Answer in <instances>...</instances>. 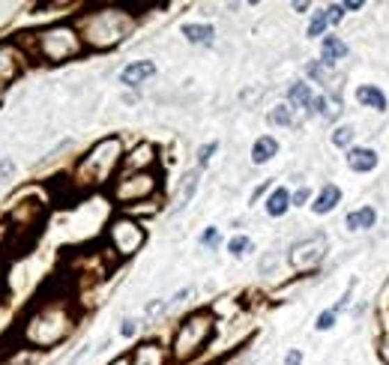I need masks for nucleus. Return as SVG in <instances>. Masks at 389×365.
Instances as JSON below:
<instances>
[{"label":"nucleus","mask_w":389,"mask_h":365,"mask_svg":"<svg viewBox=\"0 0 389 365\" xmlns=\"http://www.w3.org/2000/svg\"><path fill=\"white\" fill-rule=\"evenodd\" d=\"M216 150H219V141H209V144H204L201 150H198V165H201V168H207Z\"/></svg>","instance_id":"nucleus-30"},{"label":"nucleus","mask_w":389,"mask_h":365,"mask_svg":"<svg viewBox=\"0 0 389 365\" xmlns=\"http://www.w3.org/2000/svg\"><path fill=\"white\" fill-rule=\"evenodd\" d=\"M144 240H147V231L141 228V222H135L129 216H117V219H111V225H108V246H111V251H117L120 258L135 255V251L144 246Z\"/></svg>","instance_id":"nucleus-6"},{"label":"nucleus","mask_w":389,"mask_h":365,"mask_svg":"<svg viewBox=\"0 0 389 365\" xmlns=\"http://www.w3.org/2000/svg\"><path fill=\"white\" fill-rule=\"evenodd\" d=\"M308 201H312V192H308V186H299L291 195V207H305Z\"/></svg>","instance_id":"nucleus-31"},{"label":"nucleus","mask_w":389,"mask_h":365,"mask_svg":"<svg viewBox=\"0 0 389 365\" xmlns=\"http://www.w3.org/2000/svg\"><path fill=\"white\" fill-rule=\"evenodd\" d=\"M377 350H381V359H383V362L389 365V336H386V339L381 341V348H377Z\"/></svg>","instance_id":"nucleus-37"},{"label":"nucleus","mask_w":389,"mask_h":365,"mask_svg":"<svg viewBox=\"0 0 389 365\" xmlns=\"http://www.w3.org/2000/svg\"><path fill=\"white\" fill-rule=\"evenodd\" d=\"M344 6V13H347V9H351V13H354V9H363V3H359V0H347V3H342Z\"/></svg>","instance_id":"nucleus-40"},{"label":"nucleus","mask_w":389,"mask_h":365,"mask_svg":"<svg viewBox=\"0 0 389 365\" xmlns=\"http://www.w3.org/2000/svg\"><path fill=\"white\" fill-rule=\"evenodd\" d=\"M153 162H156V147L150 144V141H144V144H138L132 153L126 156V171L129 174H141V171L153 168Z\"/></svg>","instance_id":"nucleus-10"},{"label":"nucleus","mask_w":389,"mask_h":365,"mask_svg":"<svg viewBox=\"0 0 389 365\" xmlns=\"http://www.w3.org/2000/svg\"><path fill=\"white\" fill-rule=\"evenodd\" d=\"M75 329V311L69 300H45L24 320V341L30 348H54Z\"/></svg>","instance_id":"nucleus-1"},{"label":"nucleus","mask_w":389,"mask_h":365,"mask_svg":"<svg viewBox=\"0 0 389 365\" xmlns=\"http://www.w3.org/2000/svg\"><path fill=\"white\" fill-rule=\"evenodd\" d=\"M165 359H168V353L159 341H144L129 353V362L132 365H165Z\"/></svg>","instance_id":"nucleus-9"},{"label":"nucleus","mask_w":389,"mask_h":365,"mask_svg":"<svg viewBox=\"0 0 389 365\" xmlns=\"http://www.w3.org/2000/svg\"><path fill=\"white\" fill-rule=\"evenodd\" d=\"M338 201H342V189H338L335 182H326V186L317 192V198L312 201V212L315 216H326V212H333L338 207Z\"/></svg>","instance_id":"nucleus-13"},{"label":"nucleus","mask_w":389,"mask_h":365,"mask_svg":"<svg viewBox=\"0 0 389 365\" xmlns=\"http://www.w3.org/2000/svg\"><path fill=\"white\" fill-rule=\"evenodd\" d=\"M111 365H132V362H129V353H123V357H117Z\"/></svg>","instance_id":"nucleus-42"},{"label":"nucleus","mask_w":389,"mask_h":365,"mask_svg":"<svg viewBox=\"0 0 389 365\" xmlns=\"http://www.w3.org/2000/svg\"><path fill=\"white\" fill-rule=\"evenodd\" d=\"M201 246H207V249L219 246V228H207L204 231V234H201Z\"/></svg>","instance_id":"nucleus-33"},{"label":"nucleus","mask_w":389,"mask_h":365,"mask_svg":"<svg viewBox=\"0 0 389 365\" xmlns=\"http://www.w3.org/2000/svg\"><path fill=\"white\" fill-rule=\"evenodd\" d=\"M120 332H123V339H132L135 332H138V320L126 318V320H123V327H120Z\"/></svg>","instance_id":"nucleus-34"},{"label":"nucleus","mask_w":389,"mask_h":365,"mask_svg":"<svg viewBox=\"0 0 389 365\" xmlns=\"http://www.w3.org/2000/svg\"><path fill=\"white\" fill-rule=\"evenodd\" d=\"M153 75H156L153 60H135V63H129L123 72H120V81H123L126 87H138V84H144V81L153 78Z\"/></svg>","instance_id":"nucleus-11"},{"label":"nucleus","mask_w":389,"mask_h":365,"mask_svg":"<svg viewBox=\"0 0 389 365\" xmlns=\"http://www.w3.org/2000/svg\"><path fill=\"white\" fill-rule=\"evenodd\" d=\"M120 159H123V141L117 135H108L102 141H96V144L87 150V156L78 162L75 180L81 182V186H102V182L114 174Z\"/></svg>","instance_id":"nucleus-4"},{"label":"nucleus","mask_w":389,"mask_h":365,"mask_svg":"<svg viewBox=\"0 0 389 365\" xmlns=\"http://www.w3.org/2000/svg\"><path fill=\"white\" fill-rule=\"evenodd\" d=\"M324 13H326V22H329V24H338V22L344 18V6H342V3H333V6H326Z\"/></svg>","instance_id":"nucleus-32"},{"label":"nucleus","mask_w":389,"mask_h":365,"mask_svg":"<svg viewBox=\"0 0 389 365\" xmlns=\"http://www.w3.org/2000/svg\"><path fill=\"white\" fill-rule=\"evenodd\" d=\"M335 318H338V311H335V309H326V311H321V314H317V323H315V329H321V332L333 329V327H335Z\"/></svg>","instance_id":"nucleus-29"},{"label":"nucleus","mask_w":389,"mask_h":365,"mask_svg":"<svg viewBox=\"0 0 389 365\" xmlns=\"http://www.w3.org/2000/svg\"><path fill=\"white\" fill-rule=\"evenodd\" d=\"M3 174H13V162H9V159H3V165H0V177H3Z\"/></svg>","instance_id":"nucleus-39"},{"label":"nucleus","mask_w":389,"mask_h":365,"mask_svg":"<svg viewBox=\"0 0 389 365\" xmlns=\"http://www.w3.org/2000/svg\"><path fill=\"white\" fill-rule=\"evenodd\" d=\"M354 135H356L354 126H338V129L333 132V144H335V147H351V144H354Z\"/></svg>","instance_id":"nucleus-28"},{"label":"nucleus","mask_w":389,"mask_h":365,"mask_svg":"<svg viewBox=\"0 0 389 365\" xmlns=\"http://www.w3.org/2000/svg\"><path fill=\"white\" fill-rule=\"evenodd\" d=\"M33 39H27V33L18 36V42L30 48V54H36L45 63H66L84 52L81 33L75 24H51L39 33H30Z\"/></svg>","instance_id":"nucleus-2"},{"label":"nucleus","mask_w":389,"mask_h":365,"mask_svg":"<svg viewBox=\"0 0 389 365\" xmlns=\"http://www.w3.org/2000/svg\"><path fill=\"white\" fill-rule=\"evenodd\" d=\"M0 102H3V87H0Z\"/></svg>","instance_id":"nucleus-43"},{"label":"nucleus","mask_w":389,"mask_h":365,"mask_svg":"<svg viewBox=\"0 0 389 365\" xmlns=\"http://www.w3.org/2000/svg\"><path fill=\"white\" fill-rule=\"evenodd\" d=\"M18 75V54L9 45H0V81H13Z\"/></svg>","instance_id":"nucleus-22"},{"label":"nucleus","mask_w":389,"mask_h":365,"mask_svg":"<svg viewBox=\"0 0 389 365\" xmlns=\"http://www.w3.org/2000/svg\"><path fill=\"white\" fill-rule=\"evenodd\" d=\"M183 36L192 45H209L213 36H216V30H213V24H183Z\"/></svg>","instance_id":"nucleus-21"},{"label":"nucleus","mask_w":389,"mask_h":365,"mask_svg":"<svg viewBox=\"0 0 389 365\" xmlns=\"http://www.w3.org/2000/svg\"><path fill=\"white\" fill-rule=\"evenodd\" d=\"M356 102H359V105H365V108L381 111V114L389 108L386 93H383V90H377L374 84H363V87H359V90H356Z\"/></svg>","instance_id":"nucleus-15"},{"label":"nucleus","mask_w":389,"mask_h":365,"mask_svg":"<svg viewBox=\"0 0 389 365\" xmlns=\"http://www.w3.org/2000/svg\"><path fill=\"white\" fill-rule=\"evenodd\" d=\"M267 189H269V182H264V186H257V189H255V195H252V204H255V201H257V198H261V195H264V192H267Z\"/></svg>","instance_id":"nucleus-41"},{"label":"nucleus","mask_w":389,"mask_h":365,"mask_svg":"<svg viewBox=\"0 0 389 365\" xmlns=\"http://www.w3.org/2000/svg\"><path fill=\"white\" fill-rule=\"evenodd\" d=\"M165 309V302H150L147 306V314H156V311H162Z\"/></svg>","instance_id":"nucleus-38"},{"label":"nucleus","mask_w":389,"mask_h":365,"mask_svg":"<svg viewBox=\"0 0 389 365\" xmlns=\"http://www.w3.org/2000/svg\"><path fill=\"white\" fill-rule=\"evenodd\" d=\"M315 114H321L324 120H335L342 114V108H338V99H326V96H315V105H312Z\"/></svg>","instance_id":"nucleus-23"},{"label":"nucleus","mask_w":389,"mask_h":365,"mask_svg":"<svg viewBox=\"0 0 389 365\" xmlns=\"http://www.w3.org/2000/svg\"><path fill=\"white\" fill-rule=\"evenodd\" d=\"M305 75L329 87V72H326V63H321V60H312V63H305Z\"/></svg>","instance_id":"nucleus-26"},{"label":"nucleus","mask_w":389,"mask_h":365,"mask_svg":"<svg viewBox=\"0 0 389 365\" xmlns=\"http://www.w3.org/2000/svg\"><path fill=\"white\" fill-rule=\"evenodd\" d=\"M374 222H377L374 207H359L354 212H347L344 225H347V231H368V228H374Z\"/></svg>","instance_id":"nucleus-19"},{"label":"nucleus","mask_w":389,"mask_h":365,"mask_svg":"<svg viewBox=\"0 0 389 365\" xmlns=\"http://www.w3.org/2000/svg\"><path fill=\"white\" fill-rule=\"evenodd\" d=\"M347 168L356 171V174H368V171L377 168V153L372 147H351L347 150Z\"/></svg>","instance_id":"nucleus-12"},{"label":"nucleus","mask_w":389,"mask_h":365,"mask_svg":"<svg viewBox=\"0 0 389 365\" xmlns=\"http://www.w3.org/2000/svg\"><path fill=\"white\" fill-rule=\"evenodd\" d=\"M3 365H33V362H30V353H15V357H9Z\"/></svg>","instance_id":"nucleus-35"},{"label":"nucleus","mask_w":389,"mask_h":365,"mask_svg":"<svg viewBox=\"0 0 389 365\" xmlns=\"http://www.w3.org/2000/svg\"><path fill=\"white\" fill-rule=\"evenodd\" d=\"M342 57H347V45H344L338 36L326 33V36H324V42H321V63L333 66L335 60H342Z\"/></svg>","instance_id":"nucleus-18"},{"label":"nucleus","mask_w":389,"mask_h":365,"mask_svg":"<svg viewBox=\"0 0 389 365\" xmlns=\"http://www.w3.org/2000/svg\"><path fill=\"white\" fill-rule=\"evenodd\" d=\"M291 105L287 102H282V105H276L273 111L267 114V120H269V126H291L294 123V117H291Z\"/></svg>","instance_id":"nucleus-24"},{"label":"nucleus","mask_w":389,"mask_h":365,"mask_svg":"<svg viewBox=\"0 0 389 365\" xmlns=\"http://www.w3.org/2000/svg\"><path fill=\"white\" fill-rule=\"evenodd\" d=\"M287 210H291V192H287L285 186H278V189L269 192V198H267V216L269 219H282Z\"/></svg>","instance_id":"nucleus-16"},{"label":"nucleus","mask_w":389,"mask_h":365,"mask_svg":"<svg viewBox=\"0 0 389 365\" xmlns=\"http://www.w3.org/2000/svg\"><path fill=\"white\" fill-rule=\"evenodd\" d=\"M329 251V242L324 234H315V237H305L291 246V267L299 270V272H312L324 263Z\"/></svg>","instance_id":"nucleus-7"},{"label":"nucleus","mask_w":389,"mask_h":365,"mask_svg":"<svg viewBox=\"0 0 389 365\" xmlns=\"http://www.w3.org/2000/svg\"><path fill=\"white\" fill-rule=\"evenodd\" d=\"M213 323L216 320L209 311H192L189 318H183V323H180L174 332V348H171L174 359L186 362V359L198 357V353L207 348L209 336H213Z\"/></svg>","instance_id":"nucleus-5"},{"label":"nucleus","mask_w":389,"mask_h":365,"mask_svg":"<svg viewBox=\"0 0 389 365\" xmlns=\"http://www.w3.org/2000/svg\"><path fill=\"white\" fill-rule=\"evenodd\" d=\"M326 13H315L312 15V22H308V30H305V36L308 39H317V36H324V30H326Z\"/></svg>","instance_id":"nucleus-25"},{"label":"nucleus","mask_w":389,"mask_h":365,"mask_svg":"<svg viewBox=\"0 0 389 365\" xmlns=\"http://www.w3.org/2000/svg\"><path fill=\"white\" fill-rule=\"evenodd\" d=\"M285 365H303V350H287Z\"/></svg>","instance_id":"nucleus-36"},{"label":"nucleus","mask_w":389,"mask_h":365,"mask_svg":"<svg viewBox=\"0 0 389 365\" xmlns=\"http://www.w3.org/2000/svg\"><path fill=\"white\" fill-rule=\"evenodd\" d=\"M132 30V18L123 9H99V13H87L78 22V33L81 42L90 48H114L123 42Z\"/></svg>","instance_id":"nucleus-3"},{"label":"nucleus","mask_w":389,"mask_h":365,"mask_svg":"<svg viewBox=\"0 0 389 365\" xmlns=\"http://www.w3.org/2000/svg\"><path fill=\"white\" fill-rule=\"evenodd\" d=\"M198 180H201V168H192V171H186V174H183V180H180V189H177V210H183L189 201L195 198Z\"/></svg>","instance_id":"nucleus-17"},{"label":"nucleus","mask_w":389,"mask_h":365,"mask_svg":"<svg viewBox=\"0 0 389 365\" xmlns=\"http://www.w3.org/2000/svg\"><path fill=\"white\" fill-rule=\"evenodd\" d=\"M159 189V177L141 171V174H126L123 180H117L114 186V201L117 204H129V201H147Z\"/></svg>","instance_id":"nucleus-8"},{"label":"nucleus","mask_w":389,"mask_h":365,"mask_svg":"<svg viewBox=\"0 0 389 365\" xmlns=\"http://www.w3.org/2000/svg\"><path fill=\"white\" fill-rule=\"evenodd\" d=\"M287 105L294 108H303L305 114H312V105H315V96H312V87L305 81H294L291 90H287Z\"/></svg>","instance_id":"nucleus-14"},{"label":"nucleus","mask_w":389,"mask_h":365,"mask_svg":"<svg viewBox=\"0 0 389 365\" xmlns=\"http://www.w3.org/2000/svg\"><path fill=\"white\" fill-rule=\"evenodd\" d=\"M228 251H231L234 258H246L248 251H252V240H248V237H231V242H228Z\"/></svg>","instance_id":"nucleus-27"},{"label":"nucleus","mask_w":389,"mask_h":365,"mask_svg":"<svg viewBox=\"0 0 389 365\" xmlns=\"http://www.w3.org/2000/svg\"><path fill=\"white\" fill-rule=\"evenodd\" d=\"M276 153H278V141L273 135H261L252 144V162H255V165H267V162L273 159Z\"/></svg>","instance_id":"nucleus-20"}]
</instances>
